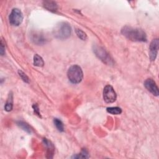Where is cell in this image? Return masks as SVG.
I'll use <instances>...</instances> for the list:
<instances>
[{"mask_svg":"<svg viewBox=\"0 0 159 159\" xmlns=\"http://www.w3.org/2000/svg\"><path fill=\"white\" fill-rule=\"evenodd\" d=\"M122 34L130 40L134 42H146L147 36L140 29L126 26L121 29Z\"/></svg>","mask_w":159,"mask_h":159,"instance_id":"6da1fadb","label":"cell"},{"mask_svg":"<svg viewBox=\"0 0 159 159\" xmlns=\"http://www.w3.org/2000/svg\"><path fill=\"white\" fill-rule=\"evenodd\" d=\"M72 33V27L70 25L66 22L59 23L53 31V34L55 37L60 40H64L69 38Z\"/></svg>","mask_w":159,"mask_h":159,"instance_id":"7a4b0ae2","label":"cell"},{"mask_svg":"<svg viewBox=\"0 0 159 159\" xmlns=\"http://www.w3.org/2000/svg\"><path fill=\"white\" fill-rule=\"evenodd\" d=\"M67 77L72 83L77 84L81 82L83 77V73L81 67L77 65L70 67L67 72Z\"/></svg>","mask_w":159,"mask_h":159,"instance_id":"3957f363","label":"cell"},{"mask_svg":"<svg viewBox=\"0 0 159 159\" xmlns=\"http://www.w3.org/2000/svg\"><path fill=\"white\" fill-rule=\"evenodd\" d=\"M93 51L96 56L104 63L107 65H113V61L108 53L103 47L98 45L93 46Z\"/></svg>","mask_w":159,"mask_h":159,"instance_id":"277c9868","label":"cell"},{"mask_svg":"<svg viewBox=\"0 0 159 159\" xmlns=\"http://www.w3.org/2000/svg\"><path fill=\"white\" fill-rule=\"evenodd\" d=\"M9 21L12 26H19L23 21V15L21 11L18 8H14L10 15Z\"/></svg>","mask_w":159,"mask_h":159,"instance_id":"5b68a950","label":"cell"},{"mask_svg":"<svg viewBox=\"0 0 159 159\" xmlns=\"http://www.w3.org/2000/svg\"><path fill=\"white\" fill-rule=\"evenodd\" d=\"M117 95L111 85H107L103 90V99L107 103H113L116 100Z\"/></svg>","mask_w":159,"mask_h":159,"instance_id":"8992f818","label":"cell"},{"mask_svg":"<svg viewBox=\"0 0 159 159\" xmlns=\"http://www.w3.org/2000/svg\"><path fill=\"white\" fill-rule=\"evenodd\" d=\"M144 86L145 88L150 92L154 96H158L159 94L158 88L155 83V82L151 78L147 79L144 82Z\"/></svg>","mask_w":159,"mask_h":159,"instance_id":"52a82bcc","label":"cell"},{"mask_svg":"<svg viewBox=\"0 0 159 159\" xmlns=\"http://www.w3.org/2000/svg\"><path fill=\"white\" fill-rule=\"evenodd\" d=\"M158 39H153L150 45V58L152 61H155L158 53Z\"/></svg>","mask_w":159,"mask_h":159,"instance_id":"ba28073f","label":"cell"},{"mask_svg":"<svg viewBox=\"0 0 159 159\" xmlns=\"http://www.w3.org/2000/svg\"><path fill=\"white\" fill-rule=\"evenodd\" d=\"M43 5L45 8L52 12H56L57 11L58 9V6L56 2L53 1L43 2Z\"/></svg>","mask_w":159,"mask_h":159,"instance_id":"9c48e42d","label":"cell"},{"mask_svg":"<svg viewBox=\"0 0 159 159\" xmlns=\"http://www.w3.org/2000/svg\"><path fill=\"white\" fill-rule=\"evenodd\" d=\"M44 144L47 148V153L48 156L47 157L48 158H52L53 155H54V147L53 145V144L51 143L50 141L46 139H44Z\"/></svg>","mask_w":159,"mask_h":159,"instance_id":"30bf717a","label":"cell"},{"mask_svg":"<svg viewBox=\"0 0 159 159\" xmlns=\"http://www.w3.org/2000/svg\"><path fill=\"white\" fill-rule=\"evenodd\" d=\"M32 40L36 44H42L45 43V39L39 33H35L32 35Z\"/></svg>","mask_w":159,"mask_h":159,"instance_id":"8fae6325","label":"cell"},{"mask_svg":"<svg viewBox=\"0 0 159 159\" xmlns=\"http://www.w3.org/2000/svg\"><path fill=\"white\" fill-rule=\"evenodd\" d=\"M13 94L11 93H10L8 98L7 99L5 109L6 111L9 112L13 110Z\"/></svg>","mask_w":159,"mask_h":159,"instance_id":"7c38bea8","label":"cell"},{"mask_svg":"<svg viewBox=\"0 0 159 159\" xmlns=\"http://www.w3.org/2000/svg\"><path fill=\"white\" fill-rule=\"evenodd\" d=\"M34 65L39 67H42L44 65V62L42 58L37 54L34 56Z\"/></svg>","mask_w":159,"mask_h":159,"instance_id":"4fadbf2b","label":"cell"},{"mask_svg":"<svg viewBox=\"0 0 159 159\" xmlns=\"http://www.w3.org/2000/svg\"><path fill=\"white\" fill-rule=\"evenodd\" d=\"M17 124H18V126H19L21 129H23L26 132H28L29 134H31L32 132L31 128L26 123H24L23 121H18V122H17Z\"/></svg>","mask_w":159,"mask_h":159,"instance_id":"5bb4252c","label":"cell"},{"mask_svg":"<svg viewBox=\"0 0 159 159\" xmlns=\"http://www.w3.org/2000/svg\"><path fill=\"white\" fill-rule=\"evenodd\" d=\"M107 111L111 115H120L122 113V110L119 107H110L107 108Z\"/></svg>","mask_w":159,"mask_h":159,"instance_id":"9a60e30c","label":"cell"},{"mask_svg":"<svg viewBox=\"0 0 159 159\" xmlns=\"http://www.w3.org/2000/svg\"><path fill=\"white\" fill-rule=\"evenodd\" d=\"M54 123L56 127L58 129V131H59L60 132H64V124L61 120H59V119H54Z\"/></svg>","mask_w":159,"mask_h":159,"instance_id":"2e32d148","label":"cell"},{"mask_svg":"<svg viewBox=\"0 0 159 159\" xmlns=\"http://www.w3.org/2000/svg\"><path fill=\"white\" fill-rule=\"evenodd\" d=\"M75 31H76V34H77V36L80 39H82V40H86L87 35L86 34V33L84 31H83L82 29H77Z\"/></svg>","mask_w":159,"mask_h":159,"instance_id":"e0dca14e","label":"cell"},{"mask_svg":"<svg viewBox=\"0 0 159 159\" xmlns=\"http://www.w3.org/2000/svg\"><path fill=\"white\" fill-rule=\"evenodd\" d=\"M72 158H89V155H88V152L86 150H83L82 151V152L80 153L74 155L73 157H72Z\"/></svg>","mask_w":159,"mask_h":159,"instance_id":"ac0fdd59","label":"cell"},{"mask_svg":"<svg viewBox=\"0 0 159 159\" xmlns=\"http://www.w3.org/2000/svg\"><path fill=\"white\" fill-rule=\"evenodd\" d=\"M18 73H19V75L20 76V77L21 78V79L26 83H29V78L27 77V76L21 70H19L18 71Z\"/></svg>","mask_w":159,"mask_h":159,"instance_id":"d6986e66","label":"cell"},{"mask_svg":"<svg viewBox=\"0 0 159 159\" xmlns=\"http://www.w3.org/2000/svg\"><path fill=\"white\" fill-rule=\"evenodd\" d=\"M0 53H1L2 56H4L5 53V46L3 44V40H2L1 42V47H0Z\"/></svg>","mask_w":159,"mask_h":159,"instance_id":"ffe728a7","label":"cell"},{"mask_svg":"<svg viewBox=\"0 0 159 159\" xmlns=\"http://www.w3.org/2000/svg\"><path fill=\"white\" fill-rule=\"evenodd\" d=\"M33 108H34V112H35L37 115H39V116H40V113H39V108H38L37 105L34 104V105H33Z\"/></svg>","mask_w":159,"mask_h":159,"instance_id":"44dd1931","label":"cell"}]
</instances>
